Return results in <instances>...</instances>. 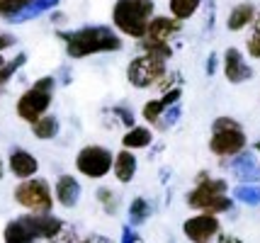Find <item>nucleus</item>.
I'll list each match as a JSON object with an SVG mask.
<instances>
[{
	"instance_id": "1",
	"label": "nucleus",
	"mask_w": 260,
	"mask_h": 243,
	"mask_svg": "<svg viewBox=\"0 0 260 243\" xmlns=\"http://www.w3.org/2000/svg\"><path fill=\"white\" fill-rule=\"evenodd\" d=\"M61 42L66 44V54L71 58H85L92 54H110L122 49V39L112 27L105 24H92V27H80L73 32H58Z\"/></svg>"
},
{
	"instance_id": "2",
	"label": "nucleus",
	"mask_w": 260,
	"mask_h": 243,
	"mask_svg": "<svg viewBox=\"0 0 260 243\" xmlns=\"http://www.w3.org/2000/svg\"><path fill=\"white\" fill-rule=\"evenodd\" d=\"M153 12H156L153 0H114L112 24L117 32L132 37V39H144Z\"/></svg>"
},
{
	"instance_id": "3",
	"label": "nucleus",
	"mask_w": 260,
	"mask_h": 243,
	"mask_svg": "<svg viewBox=\"0 0 260 243\" xmlns=\"http://www.w3.org/2000/svg\"><path fill=\"white\" fill-rule=\"evenodd\" d=\"M229 183L224 178H209L207 173H200L197 185L187 192V204L197 212L207 214H221L234 207V199L226 195Z\"/></svg>"
},
{
	"instance_id": "4",
	"label": "nucleus",
	"mask_w": 260,
	"mask_h": 243,
	"mask_svg": "<svg viewBox=\"0 0 260 243\" xmlns=\"http://www.w3.org/2000/svg\"><path fill=\"white\" fill-rule=\"evenodd\" d=\"M248 146V136L234 117H219L212 124L209 151L219 158H231Z\"/></svg>"
},
{
	"instance_id": "5",
	"label": "nucleus",
	"mask_w": 260,
	"mask_h": 243,
	"mask_svg": "<svg viewBox=\"0 0 260 243\" xmlns=\"http://www.w3.org/2000/svg\"><path fill=\"white\" fill-rule=\"evenodd\" d=\"M54 85L56 81L51 78V76H44V78H37L32 88H27L22 95H20V100L15 105V112L17 117L22 119V122H37L42 115L49 112V107H51V100H54Z\"/></svg>"
},
{
	"instance_id": "6",
	"label": "nucleus",
	"mask_w": 260,
	"mask_h": 243,
	"mask_svg": "<svg viewBox=\"0 0 260 243\" xmlns=\"http://www.w3.org/2000/svg\"><path fill=\"white\" fill-rule=\"evenodd\" d=\"M15 202L20 204L27 212H39V214H46L54 207V192H51V185L46 183L44 178H24L20 180V185L15 187Z\"/></svg>"
},
{
	"instance_id": "7",
	"label": "nucleus",
	"mask_w": 260,
	"mask_h": 243,
	"mask_svg": "<svg viewBox=\"0 0 260 243\" xmlns=\"http://www.w3.org/2000/svg\"><path fill=\"white\" fill-rule=\"evenodd\" d=\"M114 165V153L105 146L90 144V146H83L76 156V168L80 175L90 178V180H100L112 170Z\"/></svg>"
},
{
	"instance_id": "8",
	"label": "nucleus",
	"mask_w": 260,
	"mask_h": 243,
	"mask_svg": "<svg viewBox=\"0 0 260 243\" xmlns=\"http://www.w3.org/2000/svg\"><path fill=\"white\" fill-rule=\"evenodd\" d=\"M163 76H166V61L148 56V54L132 58V63H129V68H126L129 83H132L134 88H139V90H146V88L158 85V83L163 81Z\"/></svg>"
},
{
	"instance_id": "9",
	"label": "nucleus",
	"mask_w": 260,
	"mask_h": 243,
	"mask_svg": "<svg viewBox=\"0 0 260 243\" xmlns=\"http://www.w3.org/2000/svg\"><path fill=\"white\" fill-rule=\"evenodd\" d=\"M20 221L27 226V231L34 236V241H56L58 236H61V231L66 229L63 219L54 217L51 212H46V214H39V212L22 214Z\"/></svg>"
},
{
	"instance_id": "10",
	"label": "nucleus",
	"mask_w": 260,
	"mask_h": 243,
	"mask_svg": "<svg viewBox=\"0 0 260 243\" xmlns=\"http://www.w3.org/2000/svg\"><path fill=\"white\" fill-rule=\"evenodd\" d=\"M182 233L185 238L192 243H209L212 238H219L221 233V221L216 214H207V212H200L182 224Z\"/></svg>"
},
{
	"instance_id": "11",
	"label": "nucleus",
	"mask_w": 260,
	"mask_h": 243,
	"mask_svg": "<svg viewBox=\"0 0 260 243\" xmlns=\"http://www.w3.org/2000/svg\"><path fill=\"white\" fill-rule=\"evenodd\" d=\"M229 170L238 183H260V161L255 156V151L243 149L241 153L231 156Z\"/></svg>"
},
{
	"instance_id": "12",
	"label": "nucleus",
	"mask_w": 260,
	"mask_h": 243,
	"mask_svg": "<svg viewBox=\"0 0 260 243\" xmlns=\"http://www.w3.org/2000/svg\"><path fill=\"white\" fill-rule=\"evenodd\" d=\"M224 78H226L229 83H234V85L248 83L250 78H253V68L246 63L243 54H241L236 47H229L226 51H224Z\"/></svg>"
},
{
	"instance_id": "13",
	"label": "nucleus",
	"mask_w": 260,
	"mask_h": 243,
	"mask_svg": "<svg viewBox=\"0 0 260 243\" xmlns=\"http://www.w3.org/2000/svg\"><path fill=\"white\" fill-rule=\"evenodd\" d=\"M8 168L10 173L17 178V180H24V178H34L37 170H39V161L34 158L27 149H12L10 156H8Z\"/></svg>"
},
{
	"instance_id": "14",
	"label": "nucleus",
	"mask_w": 260,
	"mask_h": 243,
	"mask_svg": "<svg viewBox=\"0 0 260 243\" xmlns=\"http://www.w3.org/2000/svg\"><path fill=\"white\" fill-rule=\"evenodd\" d=\"M182 32V20L178 17H163V15H153L151 17V22H148V32L146 37L151 39H158V42H170L173 37Z\"/></svg>"
},
{
	"instance_id": "15",
	"label": "nucleus",
	"mask_w": 260,
	"mask_h": 243,
	"mask_svg": "<svg viewBox=\"0 0 260 243\" xmlns=\"http://www.w3.org/2000/svg\"><path fill=\"white\" fill-rule=\"evenodd\" d=\"M54 197L63 209H73L80 199V185L73 175H61L54 187Z\"/></svg>"
},
{
	"instance_id": "16",
	"label": "nucleus",
	"mask_w": 260,
	"mask_h": 243,
	"mask_svg": "<svg viewBox=\"0 0 260 243\" xmlns=\"http://www.w3.org/2000/svg\"><path fill=\"white\" fill-rule=\"evenodd\" d=\"M255 15H258V8H255L253 3H238V5H234L231 12L226 15V29L229 32H241V29H246V27L253 24Z\"/></svg>"
},
{
	"instance_id": "17",
	"label": "nucleus",
	"mask_w": 260,
	"mask_h": 243,
	"mask_svg": "<svg viewBox=\"0 0 260 243\" xmlns=\"http://www.w3.org/2000/svg\"><path fill=\"white\" fill-rule=\"evenodd\" d=\"M180 100V88H173V90H166L163 93V97H158V100H148L146 105H144V110H141V115H144V119H146L148 124H156L160 119V115L168 110L170 105H175Z\"/></svg>"
},
{
	"instance_id": "18",
	"label": "nucleus",
	"mask_w": 260,
	"mask_h": 243,
	"mask_svg": "<svg viewBox=\"0 0 260 243\" xmlns=\"http://www.w3.org/2000/svg\"><path fill=\"white\" fill-rule=\"evenodd\" d=\"M112 170H114V178H117L119 183H124V185L134 180V175H136V156L132 153V149H124V146H122L119 153H114Z\"/></svg>"
},
{
	"instance_id": "19",
	"label": "nucleus",
	"mask_w": 260,
	"mask_h": 243,
	"mask_svg": "<svg viewBox=\"0 0 260 243\" xmlns=\"http://www.w3.org/2000/svg\"><path fill=\"white\" fill-rule=\"evenodd\" d=\"M61 0H29L27 5H24L20 12H15L8 22L10 24H22V22H29L34 17H39V15H44V12L54 10Z\"/></svg>"
},
{
	"instance_id": "20",
	"label": "nucleus",
	"mask_w": 260,
	"mask_h": 243,
	"mask_svg": "<svg viewBox=\"0 0 260 243\" xmlns=\"http://www.w3.org/2000/svg\"><path fill=\"white\" fill-rule=\"evenodd\" d=\"M58 129H61V122H58L56 115H42L37 122H32V134L42 141H51L58 136Z\"/></svg>"
},
{
	"instance_id": "21",
	"label": "nucleus",
	"mask_w": 260,
	"mask_h": 243,
	"mask_svg": "<svg viewBox=\"0 0 260 243\" xmlns=\"http://www.w3.org/2000/svg\"><path fill=\"white\" fill-rule=\"evenodd\" d=\"M153 144V134H151V129L148 127H132L126 131L124 136H122V146L124 149H148Z\"/></svg>"
},
{
	"instance_id": "22",
	"label": "nucleus",
	"mask_w": 260,
	"mask_h": 243,
	"mask_svg": "<svg viewBox=\"0 0 260 243\" xmlns=\"http://www.w3.org/2000/svg\"><path fill=\"white\" fill-rule=\"evenodd\" d=\"M3 241L5 243H34V236L27 231V226H24L22 221H20V217H17V219H12L5 224Z\"/></svg>"
},
{
	"instance_id": "23",
	"label": "nucleus",
	"mask_w": 260,
	"mask_h": 243,
	"mask_svg": "<svg viewBox=\"0 0 260 243\" xmlns=\"http://www.w3.org/2000/svg\"><path fill=\"white\" fill-rule=\"evenodd\" d=\"M139 47L144 49V54L153 58H160V61H168L173 56V49H170L168 42H158V39H151V37H144L139 39Z\"/></svg>"
},
{
	"instance_id": "24",
	"label": "nucleus",
	"mask_w": 260,
	"mask_h": 243,
	"mask_svg": "<svg viewBox=\"0 0 260 243\" xmlns=\"http://www.w3.org/2000/svg\"><path fill=\"white\" fill-rule=\"evenodd\" d=\"M168 8H170V15L178 17V20H190L194 12L202 8V0H168Z\"/></svg>"
},
{
	"instance_id": "25",
	"label": "nucleus",
	"mask_w": 260,
	"mask_h": 243,
	"mask_svg": "<svg viewBox=\"0 0 260 243\" xmlns=\"http://www.w3.org/2000/svg\"><path fill=\"white\" fill-rule=\"evenodd\" d=\"M241 204H248V207H260V185L258 183H238V187L234 190Z\"/></svg>"
},
{
	"instance_id": "26",
	"label": "nucleus",
	"mask_w": 260,
	"mask_h": 243,
	"mask_svg": "<svg viewBox=\"0 0 260 243\" xmlns=\"http://www.w3.org/2000/svg\"><path fill=\"white\" fill-rule=\"evenodd\" d=\"M148 217H151V204L144 197H136L134 202L129 204V224L132 226H141L144 221H148Z\"/></svg>"
},
{
	"instance_id": "27",
	"label": "nucleus",
	"mask_w": 260,
	"mask_h": 243,
	"mask_svg": "<svg viewBox=\"0 0 260 243\" xmlns=\"http://www.w3.org/2000/svg\"><path fill=\"white\" fill-rule=\"evenodd\" d=\"M24 63H27V54H17L15 58L5 61V63L0 66V88H3V85H8V83L12 81V76L22 68Z\"/></svg>"
},
{
	"instance_id": "28",
	"label": "nucleus",
	"mask_w": 260,
	"mask_h": 243,
	"mask_svg": "<svg viewBox=\"0 0 260 243\" xmlns=\"http://www.w3.org/2000/svg\"><path fill=\"white\" fill-rule=\"evenodd\" d=\"M246 51L250 54V58H260V8L253 24H250V34L246 39Z\"/></svg>"
},
{
	"instance_id": "29",
	"label": "nucleus",
	"mask_w": 260,
	"mask_h": 243,
	"mask_svg": "<svg viewBox=\"0 0 260 243\" xmlns=\"http://www.w3.org/2000/svg\"><path fill=\"white\" fill-rule=\"evenodd\" d=\"M180 117H182V107H180V105H178V102H175V105H170L168 110H166V112L160 115L158 122H156V127H158L160 131H166V129L173 127V124H175V122H178Z\"/></svg>"
},
{
	"instance_id": "30",
	"label": "nucleus",
	"mask_w": 260,
	"mask_h": 243,
	"mask_svg": "<svg viewBox=\"0 0 260 243\" xmlns=\"http://www.w3.org/2000/svg\"><path fill=\"white\" fill-rule=\"evenodd\" d=\"M98 202H100L107 214H114L117 212V195H114L110 187H100L98 190Z\"/></svg>"
},
{
	"instance_id": "31",
	"label": "nucleus",
	"mask_w": 260,
	"mask_h": 243,
	"mask_svg": "<svg viewBox=\"0 0 260 243\" xmlns=\"http://www.w3.org/2000/svg\"><path fill=\"white\" fill-rule=\"evenodd\" d=\"M29 0H0V17L3 20H10L15 12H20Z\"/></svg>"
},
{
	"instance_id": "32",
	"label": "nucleus",
	"mask_w": 260,
	"mask_h": 243,
	"mask_svg": "<svg viewBox=\"0 0 260 243\" xmlns=\"http://www.w3.org/2000/svg\"><path fill=\"white\" fill-rule=\"evenodd\" d=\"M112 112L119 117V122H122V124H126V127H134V112H132L129 107H122V105H117Z\"/></svg>"
},
{
	"instance_id": "33",
	"label": "nucleus",
	"mask_w": 260,
	"mask_h": 243,
	"mask_svg": "<svg viewBox=\"0 0 260 243\" xmlns=\"http://www.w3.org/2000/svg\"><path fill=\"white\" fill-rule=\"evenodd\" d=\"M122 243H139V233L134 231V226H132V224L122 226Z\"/></svg>"
},
{
	"instance_id": "34",
	"label": "nucleus",
	"mask_w": 260,
	"mask_h": 243,
	"mask_svg": "<svg viewBox=\"0 0 260 243\" xmlns=\"http://www.w3.org/2000/svg\"><path fill=\"white\" fill-rule=\"evenodd\" d=\"M17 44V39L12 34H8V32H0V54L5 51V49H10V47H15Z\"/></svg>"
},
{
	"instance_id": "35",
	"label": "nucleus",
	"mask_w": 260,
	"mask_h": 243,
	"mask_svg": "<svg viewBox=\"0 0 260 243\" xmlns=\"http://www.w3.org/2000/svg\"><path fill=\"white\" fill-rule=\"evenodd\" d=\"M216 63H219V56L209 54V58H207V76H214L216 73Z\"/></svg>"
},
{
	"instance_id": "36",
	"label": "nucleus",
	"mask_w": 260,
	"mask_h": 243,
	"mask_svg": "<svg viewBox=\"0 0 260 243\" xmlns=\"http://www.w3.org/2000/svg\"><path fill=\"white\" fill-rule=\"evenodd\" d=\"M80 243H112L107 236H98V233H90V236H85Z\"/></svg>"
},
{
	"instance_id": "37",
	"label": "nucleus",
	"mask_w": 260,
	"mask_h": 243,
	"mask_svg": "<svg viewBox=\"0 0 260 243\" xmlns=\"http://www.w3.org/2000/svg\"><path fill=\"white\" fill-rule=\"evenodd\" d=\"M216 243H243V241L236 238V236H229V233H219V241Z\"/></svg>"
},
{
	"instance_id": "38",
	"label": "nucleus",
	"mask_w": 260,
	"mask_h": 243,
	"mask_svg": "<svg viewBox=\"0 0 260 243\" xmlns=\"http://www.w3.org/2000/svg\"><path fill=\"white\" fill-rule=\"evenodd\" d=\"M5 178V163H3V158H0V180Z\"/></svg>"
},
{
	"instance_id": "39",
	"label": "nucleus",
	"mask_w": 260,
	"mask_h": 243,
	"mask_svg": "<svg viewBox=\"0 0 260 243\" xmlns=\"http://www.w3.org/2000/svg\"><path fill=\"white\" fill-rule=\"evenodd\" d=\"M253 151H255V153H260V139L255 141V144H253Z\"/></svg>"
},
{
	"instance_id": "40",
	"label": "nucleus",
	"mask_w": 260,
	"mask_h": 243,
	"mask_svg": "<svg viewBox=\"0 0 260 243\" xmlns=\"http://www.w3.org/2000/svg\"><path fill=\"white\" fill-rule=\"evenodd\" d=\"M3 63H5V58H3V54H0V66H3Z\"/></svg>"
}]
</instances>
